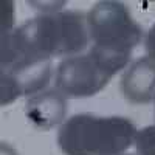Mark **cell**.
<instances>
[{
    "label": "cell",
    "instance_id": "1",
    "mask_svg": "<svg viewBox=\"0 0 155 155\" xmlns=\"http://www.w3.org/2000/svg\"><path fill=\"white\" fill-rule=\"evenodd\" d=\"M88 39L87 16L81 11L45 12L2 31V70L54 56L71 58L87 48Z\"/></svg>",
    "mask_w": 155,
    "mask_h": 155
},
{
    "label": "cell",
    "instance_id": "2",
    "mask_svg": "<svg viewBox=\"0 0 155 155\" xmlns=\"http://www.w3.org/2000/svg\"><path fill=\"white\" fill-rule=\"evenodd\" d=\"M88 34L93 41L92 54L112 76L123 70L143 31L121 2H99L88 11Z\"/></svg>",
    "mask_w": 155,
    "mask_h": 155
},
{
    "label": "cell",
    "instance_id": "3",
    "mask_svg": "<svg viewBox=\"0 0 155 155\" xmlns=\"http://www.w3.org/2000/svg\"><path fill=\"white\" fill-rule=\"evenodd\" d=\"M137 129L121 116L74 115L58 132V143L65 155H121L135 143Z\"/></svg>",
    "mask_w": 155,
    "mask_h": 155
},
{
    "label": "cell",
    "instance_id": "4",
    "mask_svg": "<svg viewBox=\"0 0 155 155\" xmlns=\"http://www.w3.org/2000/svg\"><path fill=\"white\" fill-rule=\"evenodd\" d=\"M112 74L92 54L64 59L56 70V88L71 98H88L104 88Z\"/></svg>",
    "mask_w": 155,
    "mask_h": 155
},
{
    "label": "cell",
    "instance_id": "5",
    "mask_svg": "<svg viewBox=\"0 0 155 155\" xmlns=\"http://www.w3.org/2000/svg\"><path fill=\"white\" fill-rule=\"evenodd\" d=\"M51 78V61L19 64L2 70V106L16 101L19 96H34L48 85Z\"/></svg>",
    "mask_w": 155,
    "mask_h": 155
},
{
    "label": "cell",
    "instance_id": "6",
    "mask_svg": "<svg viewBox=\"0 0 155 155\" xmlns=\"http://www.w3.org/2000/svg\"><path fill=\"white\" fill-rule=\"evenodd\" d=\"M121 92L134 104H147L155 98V61L140 58L134 61L121 78Z\"/></svg>",
    "mask_w": 155,
    "mask_h": 155
},
{
    "label": "cell",
    "instance_id": "7",
    "mask_svg": "<svg viewBox=\"0 0 155 155\" xmlns=\"http://www.w3.org/2000/svg\"><path fill=\"white\" fill-rule=\"evenodd\" d=\"M27 118L31 124L42 130L64 124L67 115V99L59 90H48L44 93H37L27 101L25 106Z\"/></svg>",
    "mask_w": 155,
    "mask_h": 155
},
{
    "label": "cell",
    "instance_id": "8",
    "mask_svg": "<svg viewBox=\"0 0 155 155\" xmlns=\"http://www.w3.org/2000/svg\"><path fill=\"white\" fill-rule=\"evenodd\" d=\"M135 147L138 155H155V126L144 127L137 134Z\"/></svg>",
    "mask_w": 155,
    "mask_h": 155
},
{
    "label": "cell",
    "instance_id": "9",
    "mask_svg": "<svg viewBox=\"0 0 155 155\" xmlns=\"http://www.w3.org/2000/svg\"><path fill=\"white\" fill-rule=\"evenodd\" d=\"M144 47H146L147 58H150V59L155 61V25L150 28V31H149L147 36H146V44H144Z\"/></svg>",
    "mask_w": 155,
    "mask_h": 155
},
{
    "label": "cell",
    "instance_id": "10",
    "mask_svg": "<svg viewBox=\"0 0 155 155\" xmlns=\"http://www.w3.org/2000/svg\"><path fill=\"white\" fill-rule=\"evenodd\" d=\"M2 155H16V152L14 150H12L8 144H2Z\"/></svg>",
    "mask_w": 155,
    "mask_h": 155
}]
</instances>
